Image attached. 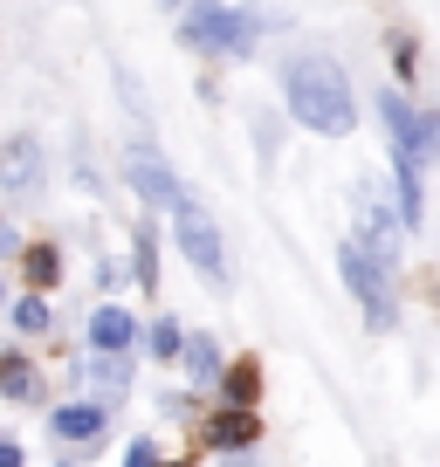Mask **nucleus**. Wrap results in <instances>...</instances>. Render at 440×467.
Returning a JSON list of instances; mask_svg holds the SVG:
<instances>
[{
  "instance_id": "18",
  "label": "nucleus",
  "mask_w": 440,
  "mask_h": 467,
  "mask_svg": "<svg viewBox=\"0 0 440 467\" xmlns=\"http://www.w3.org/2000/svg\"><path fill=\"white\" fill-rule=\"evenodd\" d=\"M124 467H159V440H138V447L124 453Z\"/></svg>"
},
{
  "instance_id": "2",
  "label": "nucleus",
  "mask_w": 440,
  "mask_h": 467,
  "mask_svg": "<svg viewBox=\"0 0 440 467\" xmlns=\"http://www.w3.org/2000/svg\"><path fill=\"white\" fill-rule=\"evenodd\" d=\"M255 35H262V15H241V7H193L186 15V42L200 56H248Z\"/></svg>"
},
{
  "instance_id": "1",
  "label": "nucleus",
  "mask_w": 440,
  "mask_h": 467,
  "mask_svg": "<svg viewBox=\"0 0 440 467\" xmlns=\"http://www.w3.org/2000/svg\"><path fill=\"white\" fill-rule=\"evenodd\" d=\"M282 97H289V117L303 131H323V138H344L358 124V103H351V76L344 62L330 56H289L282 62Z\"/></svg>"
},
{
  "instance_id": "9",
  "label": "nucleus",
  "mask_w": 440,
  "mask_h": 467,
  "mask_svg": "<svg viewBox=\"0 0 440 467\" xmlns=\"http://www.w3.org/2000/svg\"><path fill=\"white\" fill-rule=\"evenodd\" d=\"M220 392H227V412H255V399H262V365H255V358H241V365H227V379H220Z\"/></svg>"
},
{
  "instance_id": "8",
  "label": "nucleus",
  "mask_w": 440,
  "mask_h": 467,
  "mask_svg": "<svg viewBox=\"0 0 440 467\" xmlns=\"http://www.w3.org/2000/svg\"><path fill=\"white\" fill-rule=\"evenodd\" d=\"M131 186L145 192V200H159V206H165V200H173V206L186 200V192H179V179L165 172V165L152 159V151H131Z\"/></svg>"
},
{
  "instance_id": "14",
  "label": "nucleus",
  "mask_w": 440,
  "mask_h": 467,
  "mask_svg": "<svg viewBox=\"0 0 440 467\" xmlns=\"http://www.w3.org/2000/svg\"><path fill=\"white\" fill-rule=\"evenodd\" d=\"M145 344H152V358H159V365H173L179 350H186V337H179V323H173V317H159V323L145 330Z\"/></svg>"
},
{
  "instance_id": "4",
  "label": "nucleus",
  "mask_w": 440,
  "mask_h": 467,
  "mask_svg": "<svg viewBox=\"0 0 440 467\" xmlns=\"http://www.w3.org/2000/svg\"><path fill=\"white\" fill-rule=\"evenodd\" d=\"M344 282H351V296L365 303V323L372 330H393V289H385V275H379V262H372L358 241H344Z\"/></svg>"
},
{
  "instance_id": "13",
  "label": "nucleus",
  "mask_w": 440,
  "mask_h": 467,
  "mask_svg": "<svg viewBox=\"0 0 440 467\" xmlns=\"http://www.w3.org/2000/svg\"><path fill=\"white\" fill-rule=\"evenodd\" d=\"M0 392H7V399H35V392H42L28 358H0Z\"/></svg>"
},
{
  "instance_id": "7",
  "label": "nucleus",
  "mask_w": 440,
  "mask_h": 467,
  "mask_svg": "<svg viewBox=\"0 0 440 467\" xmlns=\"http://www.w3.org/2000/svg\"><path fill=\"white\" fill-rule=\"evenodd\" d=\"M131 309H118V303H103L97 317H89V344H97V358H118L124 344H131Z\"/></svg>"
},
{
  "instance_id": "20",
  "label": "nucleus",
  "mask_w": 440,
  "mask_h": 467,
  "mask_svg": "<svg viewBox=\"0 0 440 467\" xmlns=\"http://www.w3.org/2000/svg\"><path fill=\"white\" fill-rule=\"evenodd\" d=\"M0 254H15V227L7 220H0Z\"/></svg>"
},
{
  "instance_id": "15",
  "label": "nucleus",
  "mask_w": 440,
  "mask_h": 467,
  "mask_svg": "<svg viewBox=\"0 0 440 467\" xmlns=\"http://www.w3.org/2000/svg\"><path fill=\"white\" fill-rule=\"evenodd\" d=\"M15 330L21 337H42L48 330V303H42V296H21V303H15Z\"/></svg>"
},
{
  "instance_id": "16",
  "label": "nucleus",
  "mask_w": 440,
  "mask_h": 467,
  "mask_svg": "<svg viewBox=\"0 0 440 467\" xmlns=\"http://www.w3.org/2000/svg\"><path fill=\"white\" fill-rule=\"evenodd\" d=\"M138 282H159V241H152V227H138Z\"/></svg>"
},
{
  "instance_id": "21",
  "label": "nucleus",
  "mask_w": 440,
  "mask_h": 467,
  "mask_svg": "<svg viewBox=\"0 0 440 467\" xmlns=\"http://www.w3.org/2000/svg\"><path fill=\"white\" fill-rule=\"evenodd\" d=\"M173 467H186V461H173Z\"/></svg>"
},
{
  "instance_id": "10",
  "label": "nucleus",
  "mask_w": 440,
  "mask_h": 467,
  "mask_svg": "<svg viewBox=\"0 0 440 467\" xmlns=\"http://www.w3.org/2000/svg\"><path fill=\"white\" fill-rule=\"evenodd\" d=\"M21 275H28L35 296H42L48 282L62 275V248H56V241H35V248H21Z\"/></svg>"
},
{
  "instance_id": "12",
  "label": "nucleus",
  "mask_w": 440,
  "mask_h": 467,
  "mask_svg": "<svg viewBox=\"0 0 440 467\" xmlns=\"http://www.w3.org/2000/svg\"><path fill=\"white\" fill-rule=\"evenodd\" d=\"M186 371H193V385H220V350H214V337H193V344H186Z\"/></svg>"
},
{
  "instance_id": "3",
  "label": "nucleus",
  "mask_w": 440,
  "mask_h": 467,
  "mask_svg": "<svg viewBox=\"0 0 440 467\" xmlns=\"http://www.w3.org/2000/svg\"><path fill=\"white\" fill-rule=\"evenodd\" d=\"M173 234H179L186 262L200 268L206 282H227V248H220V227L206 220V206H200V200H179V206H173Z\"/></svg>"
},
{
  "instance_id": "6",
  "label": "nucleus",
  "mask_w": 440,
  "mask_h": 467,
  "mask_svg": "<svg viewBox=\"0 0 440 467\" xmlns=\"http://www.w3.org/2000/svg\"><path fill=\"white\" fill-rule=\"evenodd\" d=\"M200 433H206V447L241 453V447H255V440H262V420H255V412H214Z\"/></svg>"
},
{
  "instance_id": "19",
  "label": "nucleus",
  "mask_w": 440,
  "mask_h": 467,
  "mask_svg": "<svg viewBox=\"0 0 440 467\" xmlns=\"http://www.w3.org/2000/svg\"><path fill=\"white\" fill-rule=\"evenodd\" d=\"M0 467H21V447H7V440H0Z\"/></svg>"
},
{
  "instance_id": "17",
  "label": "nucleus",
  "mask_w": 440,
  "mask_h": 467,
  "mask_svg": "<svg viewBox=\"0 0 440 467\" xmlns=\"http://www.w3.org/2000/svg\"><path fill=\"white\" fill-rule=\"evenodd\" d=\"M97 385L118 399V392H124V358H97Z\"/></svg>"
},
{
  "instance_id": "11",
  "label": "nucleus",
  "mask_w": 440,
  "mask_h": 467,
  "mask_svg": "<svg viewBox=\"0 0 440 467\" xmlns=\"http://www.w3.org/2000/svg\"><path fill=\"white\" fill-rule=\"evenodd\" d=\"M48 433H62V440H97V433H103V412H97V406H56Z\"/></svg>"
},
{
  "instance_id": "5",
  "label": "nucleus",
  "mask_w": 440,
  "mask_h": 467,
  "mask_svg": "<svg viewBox=\"0 0 440 467\" xmlns=\"http://www.w3.org/2000/svg\"><path fill=\"white\" fill-rule=\"evenodd\" d=\"M42 179H48V159L35 138H0V192L7 200H35Z\"/></svg>"
}]
</instances>
